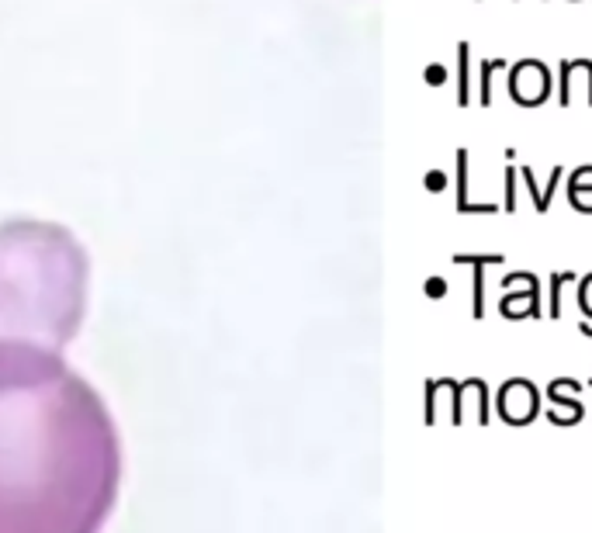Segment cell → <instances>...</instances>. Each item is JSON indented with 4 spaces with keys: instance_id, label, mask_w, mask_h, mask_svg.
<instances>
[{
    "instance_id": "6da1fadb",
    "label": "cell",
    "mask_w": 592,
    "mask_h": 533,
    "mask_svg": "<svg viewBox=\"0 0 592 533\" xmlns=\"http://www.w3.org/2000/svg\"><path fill=\"white\" fill-rule=\"evenodd\" d=\"M121 485L108 402L63 350L0 339V533H101Z\"/></svg>"
},
{
    "instance_id": "7a4b0ae2",
    "label": "cell",
    "mask_w": 592,
    "mask_h": 533,
    "mask_svg": "<svg viewBox=\"0 0 592 533\" xmlns=\"http://www.w3.org/2000/svg\"><path fill=\"white\" fill-rule=\"evenodd\" d=\"M87 278V250L66 225L0 222V339L63 350L80 333Z\"/></svg>"
},
{
    "instance_id": "3957f363",
    "label": "cell",
    "mask_w": 592,
    "mask_h": 533,
    "mask_svg": "<svg viewBox=\"0 0 592 533\" xmlns=\"http://www.w3.org/2000/svg\"><path fill=\"white\" fill-rule=\"evenodd\" d=\"M509 94L520 108H537L547 101L551 94V73L540 59H520L516 66H509Z\"/></svg>"
},
{
    "instance_id": "277c9868",
    "label": "cell",
    "mask_w": 592,
    "mask_h": 533,
    "mask_svg": "<svg viewBox=\"0 0 592 533\" xmlns=\"http://www.w3.org/2000/svg\"><path fill=\"white\" fill-rule=\"evenodd\" d=\"M496 409H499V416L509 426H523V422H530L540 412V395H537V388L527 378H513V381H506L499 388Z\"/></svg>"
},
{
    "instance_id": "5b68a950",
    "label": "cell",
    "mask_w": 592,
    "mask_h": 533,
    "mask_svg": "<svg viewBox=\"0 0 592 533\" xmlns=\"http://www.w3.org/2000/svg\"><path fill=\"white\" fill-rule=\"evenodd\" d=\"M503 287L513 295H503L499 312L506 319H523V315H540V281L527 271H516L503 278Z\"/></svg>"
},
{
    "instance_id": "8992f818",
    "label": "cell",
    "mask_w": 592,
    "mask_h": 533,
    "mask_svg": "<svg viewBox=\"0 0 592 533\" xmlns=\"http://www.w3.org/2000/svg\"><path fill=\"white\" fill-rule=\"evenodd\" d=\"M579 392H582V385L579 381H571V378H558V381H551L547 385V420L554 422V426H575V422L586 416V405L579 402Z\"/></svg>"
},
{
    "instance_id": "52a82bcc",
    "label": "cell",
    "mask_w": 592,
    "mask_h": 533,
    "mask_svg": "<svg viewBox=\"0 0 592 533\" xmlns=\"http://www.w3.org/2000/svg\"><path fill=\"white\" fill-rule=\"evenodd\" d=\"M461 422H471V426L488 422V385L481 378L457 381V426Z\"/></svg>"
},
{
    "instance_id": "ba28073f",
    "label": "cell",
    "mask_w": 592,
    "mask_h": 533,
    "mask_svg": "<svg viewBox=\"0 0 592 533\" xmlns=\"http://www.w3.org/2000/svg\"><path fill=\"white\" fill-rule=\"evenodd\" d=\"M451 422L457 426V381L440 378L426 388V422Z\"/></svg>"
},
{
    "instance_id": "9c48e42d",
    "label": "cell",
    "mask_w": 592,
    "mask_h": 533,
    "mask_svg": "<svg viewBox=\"0 0 592 533\" xmlns=\"http://www.w3.org/2000/svg\"><path fill=\"white\" fill-rule=\"evenodd\" d=\"M454 263H468L475 271V295H471V315L481 319L485 315V267H499L506 263L503 253H454Z\"/></svg>"
},
{
    "instance_id": "30bf717a",
    "label": "cell",
    "mask_w": 592,
    "mask_h": 533,
    "mask_svg": "<svg viewBox=\"0 0 592 533\" xmlns=\"http://www.w3.org/2000/svg\"><path fill=\"white\" fill-rule=\"evenodd\" d=\"M562 177H564V170H562V167H554V170H551V184H547V187L540 191V184L534 180V170H530V167H520V180L527 184V191H530V197H534V208L540 212V215H544V212L551 208V197L558 195V184H562Z\"/></svg>"
},
{
    "instance_id": "8fae6325",
    "label": "cell",
    "mask_w": 592,
    "mask_h": 533,
    "mask_svg": "<svg viewBox=\"0 0 592 533\" xmlns=\"http://www.w3.org/2000/svg\"><path fill=\"white\" fill-rule=\"evenodd\" d=\"M468 156H471L468 149H457V212L461 215H479L475 204L468 201V187H471L468 184Z\"/></svg>"
},
{
    "instance_id": "7c38bea8",
    "label": "cell",
    "mask_w": 592,
    "mask_h": 533,
    "mask_svg": "<svg viewBox=\"0 0 592 533\" xmlns=\"http://www.w3.org/2000/svg\"><path fill=\"white\" fill-rule=\"evenodd\" d=\"M496 70H509L506 59H485L479 70V104L481 108H488L492 104V73Z\"/></svg>"
},
{
    "instance_id": "4fadbf2b",
    "label": "cell",
    "mask_w": 592,
    "mask_h": 533,
    "mask_svg": "<svg viewBox=\"0 0 592 533\" xmlns=\"http://www.w3.org/2000/svg\"><path fill=\"white\" fill-rule=\"evenodd\" d=\"M575 281V274L571 271H558V274H551V305H547V315L551 319H562V298H564V284Z\"/></svg>"
},
{
    "instance_id": "5bb4252c",
    "label": "cell",
    "mask_w": 592,
    "mask_h": 533,
    "mask_svg": "<svg viewBox=\"0 0 592 533\" xmlns=\"http://www.w3.org/2000/svg\"><path fill=\"white\" fill-rule=\"evenodd\" d=\"M468 62H471V46H468V42H461V46H457V73H461L457 104H471V94H468Z\"/></svg>"
},
{
    "instance_id": "9a60e30c",
    "label": "cell",
    "mask_w": 592,
    "mask_h": 533,
    "mask_svg": "<svg viewBox=\"0 0 592 533\" xmlns=\"http://www.w3.org/2000/svg\"><path fill=\"white\" fill-rule=\"evenodd\" d=\"M568 195H592V167H579L568 177Z\"/></svg>"
},
{
    "instance_id": "2e32d148",
    "label": "cell",
    "mask_w": 592,
    "mask_h": 533,
    "mask_svg": "<svg viewBox=\"0 0 592 533\" xmlns=\"http://www.w3.org/2000/svg\"><path fill=\"white\" fill-rule=\"evenodd\" d=\"M516 180H520V173L513 167V160L506 163V201H503V208H506L509 215L516 212Z\"/></svg>"
},
{
    "instance_id": "e0dca14e",
    "label": "cell",
    "mask_w": 592,
    "mask_h": 533,
    "mask_svg": "<svg viewBox=\"0 0 592 533\" xmlns=\"http://www.w3.org/2000/svg\"><path fill=\"white\" fill-rule=\"evenodd\" d=\"M579 305H582V312L592 319V274L582 278V284H579Z\"/></svg>"
},
{
    "instance_id": "ac0fdd59",
    "label": "cell",
    "mask_w": 592,
    "mask_h": 533,
    "mask_svg": "<svg viewBox=\"0 0 592 533\" xmlns=\"http://www.w3.org/2000/svg\"><path fill=\"white\" fill-rule=\"evenodd\" d=\"M426 295H429V298H444V295H447V281H444V278H429V281H426Z\"/></svg>"
},
{
    "instance_id": "d6986e66",
    "label": "cell",
    "mask_w": 592,
    "mask_h": 533,
    "mask_svg": "<svg viewBox=\"0 0 592 533\" xmlns=\"http://www.w3.org/2000/svg\"><path fill=\"white\" fill-rule=\"evenodd\" d=\"M426 187H429V191H444V187H447V173H440V170L426 173Z\"/></svg>"
},
{
    "instance_id": "ffe728a7",
    "label": "cell",
    "mask_w": 592,
    "mask_h": 533,
    "mask_svg": "<svg viewBox=\"0 0 592 533\" xmlns=\"http://www.w3.org/2000/svg\"><path fill=\"white\" fill-rule=\"evenodd\" d=\"M426 80H429V84H444V80H447V66H440V62H437V66H426Z\"/></svg>"
},
{
    "instance_id": "44dd1931",
    "label": "cell",
    "mask_w": 592,
    "mask_h": 533,
    "mask_svg": "<svg viewBox=\"0 0 592 533\" xmlns=\"http://www.w3.org/2000/svg\"><path fill=\"white\" fill-rule=\"evenodd\" d=\"M571 197V204L582 212V215H592V195H568Z\"/></svg>"
},
{
    "instance_id": "7402d4cb",
    "label": "cell",
    "mask_w": 592,
    "mask_h": 533,
    "mask_svg": "<svg viewBox=\"0 0 592 533\" xmlns=\"http://www.w3.org/2000/svg\"><path fill=\"white\" fill-rule=\"evenodd\" d=\"M582 333H586V337H592V319H589V322H582Z\"/></svg>"
},
{
    "instance_id": "603a6c76",
    "label": "cell",
    "mask_w": 592,
    "mask_h": 533,
    "mask_svg": "<svg viewBox=\"0 0 592 533\" xmlns=\"http://www.w3.org/2000/svg\"><path fill=\"white\" fill-rule=\"evenodd\" d=\"M589 392H592V378H589Z\"/></svg>"
}]
</instances>
